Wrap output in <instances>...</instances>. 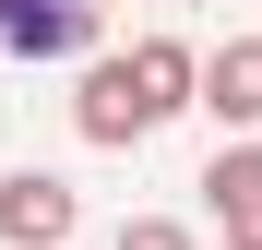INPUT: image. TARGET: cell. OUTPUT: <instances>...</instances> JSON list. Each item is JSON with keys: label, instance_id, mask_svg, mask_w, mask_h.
I'll list each match as a JSON object with an SVG mask.
<instances>
[{"label": "cell", "instance_id": "obj_4", "mask_svg": "<svg viewBox=\"0 0 262 250\" xmlns=\"http://www.w3.org/2000/svg\"><path fill=\"white\" fill-rule=\"evenodd\" d=\"M203 202H214V226H227V250H262V143H214Z\"/></svg>", "mask_w": 262, "mask_h": 250}, {"label": "cell", "instance_id": "obj_6", "mask_svg": "<svg viewBox=\"0 0 262 250\" xmlns=\"http://www.w3.org/2000/svg\"><path fill=\"white\" fill-rule=\"evenodd\" d=\"M119 250H203V238H191L179 215H131V226H119Z\"/></svg>", "mask_w": 262, "mask_h": 250}, {"label": "cell", "instance_id": "obj_1", "mask_svg": "<svg viewBox=\"0 0 262 250\" xmlns=\"http://www.w3.org/2000/svg\"><path fill=\"white\" fill-rule=\"evenodd\" d=\"M191 107H203L227 143L262 131V36H227V48H203V60H191Z\"/></svg>", "mask_w": 262, "mask_h": 250}, {"label": "cell", "instance_id": "obj_5", "mask_svg": "<svg viewBox=\"0 0 262 250\" xmlns=\"http://www.w3.org/2000/svg\"><path fill=\"white\" fill-rule=\"evenodd\" d=\"M96 36V0H0V48L12 60H72Z\"/></svg>", "mask_w": 262, "mask_h": 250}, {"label": "cell", "instance_id": "obj_3", "mask_svg": "<svg viewBox=\"0 0 262 250\" xmlns=\"http://www.w3.org/2000/svg\"><path fill=\"white\" fill-rule=\"evenodd\" d=\"M72 215L83 202H72V179H48V167H12V179H0V238L12 250H60Z\"/></svg>", "mask_w": 262, "mask_h": 250}, {"label": "cell", "instance_id": "obj_2", "mask_svg": "<svg viewBox=\"0 0 262 250\" xmlns=\"http://www.w3.org/2000/svg\"><path fill=\"white\" fill-rule=\"evenodd\" d=\"M191 60H203V48H179V36L119 48V83H131V119H143V131H167V119L191 107Z\"/></svg>", "mask_w": 262, "mask_h": 250}]
</instances>
